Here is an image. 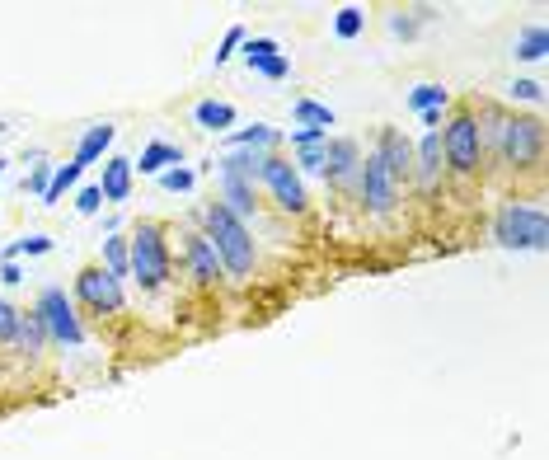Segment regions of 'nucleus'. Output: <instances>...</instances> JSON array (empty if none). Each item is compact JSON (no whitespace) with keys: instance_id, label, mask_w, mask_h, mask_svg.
Instances as JSON below:
<instances>
[{"instance_id":"obj_34","label":"nucleus","mask_w":549,"mask_h":460,"mask_svg":"<svg viewBox=\"0 0 549 460\" xmlns=\"http://www.w3.org/2000/svg\"><path fill=\"white\" fill-rule=\"evenodd\" d=\"M512 99H521V104H540V99H545V85H540V80H512Z\"/></svg>"},{"instance_id":"obj_1","label":"nucleus","mask_w":549,"mask_h":460,"mask_svg":"<svg viewBox=\"0 0 549 460\" xmlns=\"http://www.w3.org/2000/svg\"><path fill=\"white\" fill-rule=\"evenodd\" d=\"M202 235H207V245L216 249L221 273H230V277L254 273V263H259L254 235H249V226H244L240 216H230L221 202H207V207H202Z\"/></svg>"},{"instance_id":"obj_36","label":"nucleus","mask_w":549,"mask_h":460,"mask_svg":"<svg viewBox=\"0 0 549 460\" xmlns=\"http://www.w3.org/2000/svg\"><path fill=\"white\" fill-rule=\"evenodd\" d=\"M315 141H329V132H310V127H296V132H291V146H315Z\"/></svg>"},{"instance_id":"obj_30","label":"nucleus","mask_w":549,"mask_h":460,"mask_svg":"<svg viewBox=\"0 0 549 460\" xmlns=\"http://www.w3.org/2000/svg\"><path fill=\"white\" fill-rule=\"evenodd\" d=\"M324 146H329V141L296 146V160H291V165H296V174H320V169H324Z\"/></svg>"},{"instance_id":"obj_7","label":"nucleus","mask_w":549,"mask_h":460,"mask_svg":"<svg viewBox=\"0 0 549 460\" xmlns=\"http://www.w3.org/2000/svg\"><path fill=\"white\" fill-rule=\"evenodd\" d=\"M259 184H268V193H273V202L282 207L287 216H305V207H310V198H305V179L296 174V165H291L287 155H268V165H263Z\"/></svg>"},{"instance_id":"obj_28","label":"nucleus","mask_w":549,"mask_h":460,"mask_svg":"<svg viewBox=\"0 0 549 460\" xmlns=\"http://www.w3.org/2000/svg\"><path fill=\"white\" fill-rule=\"evenodd\" d=\"M47 249H52V240H47V235H24V240H15V245L5 249V263H19L24 254H29V259H38V254H47Z\"/></svg>"},{"instance_id":"obj_13","label":"nucleus","mask_w":549,"mask_h":460,"mask_svg":"<svg viewBox=\"0 0 549 460\" xmlns=\"http://www.w3.org/2000/svg\"><path fill=\"white\" fill-rule=\"evenodd\" d=\"M183 263H188V273H193V282L198 287H216L221 282V259H216V249L207 245V235L202 230H193L188 240H183Z\"/></svg>"},{"instance_id":"obj_32","label":"nucleus","mask_w":549,"mask_h":460,"mask_svg":"<svg viewBox=\"0 0 549 460\" xmlns=\"http://www.w3.org/2000/svg\"><path fill=\"white\" fill-rule=\"evenodd\" d=\"M99 207H104V193H99V184H85L76 193V212L80 216H99Z\"/></svg>"},{"instance_id":"obj_31","label":"nucleus","mask_w":549,"mask_h":460,"mask_svg":"<svg viewBox=\"0 0 549 460\" xmlns=\"http://www.w3.org/2000/svg\"><path fill=\"white\" fill-rule=\"evenodd\" d=\"M193 184H198V174L188 165H174L160 174V188H165V193H193Z\"/></svg>"},{"instance_id":"obj_2","label":"nucleus","mask_w":549,"mask_h":460,"mask_svg":"<svg viewBox=\"0 0 549 460\" xmlns=\"http://www.w3.org/2000/svg\"><path fill=\"white\" fill-rule=\"evenodd\" d=\"M488 137L498 146V160L507 169H540L545 160V123L531 113H498L488 108Z\"/></svg>"},{"instance_id":"obj_25","label":"nucleus","mask_w":549,"mask_h":460,"mask_svg":"<svg viewBox=\"0 0 549 460\" xmlns=\"http://www.w3.org/2000/svg\"><path fill=\"white\" fill-rule=\"evenodd\" d=\"M80 174H85V169H80L76 160H66V165L52 169V184H47V193H43L47 207H52V202H61V193H71V188L80 184Z\"/></svg>"},{"instance_id":"obj_24","label":"nucleus","mask_w":549,"mask_h":460,"mask_svg":"<svg viewBox=\"0 0 549 460\" xmlns=\"http://www.w3.org/2000/svg\"><path fill=\"white\" fill-rule=\"evenodd\" d=\"M446 104H451L446 85H413V90H409V108H413V113H442Z\"/></svg>"},{"instance_id":"obj_35","label":"nucleus","mask_w":549,"mask_h":460,"mask_svg":"<svg viewBox=\"0 0 549 460\" xmlns=\"http://www.w3.org/2000/svg\"><path fill=\"white\" fill-rule=\"evenodd\" d=\"M15 324H19V310L0 296V343H10V338H15Z\"/></svg>"},{"instance_id":"obj_39","label":"nucleus","mask_w":549,"mask_h":460,"mask_svg":"<svg viewBox=\"0 0 549 460\" xmlns=\"http://www.w3.org/2000/svg\"><path fill=\"white\" fill-rule=\"evenodd\" d=\"M0 179H5V160H0Z\"/></svg>"},{"instance_id":"obj_6","label":"nucleus","mask_w":549,"mask_h":460,"mask_svg":"<svg viewBox=\"0 0 549 460\" xmlns=\"http://www.w3.org/2000/svg\"><path fill=\"white\" fill-rule=\"evenodd\" d=\"M33 310H38V320H43L52 343H66V348H80V343H85V324H80L76 301L66 296V287H43V296H38Z\"/></svg>"},{"instance_id":"obj_12","label":"nucleus","mask_w":549,"mask_h":460,"mask_svg":"<svg viewBox=\"0 0 549 460\" xmlns=\"http://www.w3.org/2000/svg\"><path fill=\"white\" fill-rule=\"evenodd\" d=\"M442 132H423V141L413 146V184L423 193H437L442 184Z\"/></svg>"},{"instance_id":"obj_3","label":"nucleus","mask_w":549,"mask_h":460,"mask_svg":"<svg viewBox=\"0 0 549 460\" xmlns=\"http://www.w3.org/2000/svg\"><path fill=\"white\" fill-rule=\"evenodd\" d=\"M127 277H137L141 292H160L169 282V240L160 221H141L127 240Z\"/></svg>"},{"instance_id":"obj_37","label":"nucleus","mask_w":549,"mask_h":460,"mask_svg":"<svg viewBox=\"0 0 549 460\" xmlns=\"http://www.w3.org/2000/svg\"><path fill=\"white\" fill-rule=\"evenodd\" d=\"M413 29H418V24H413V19H404V10H399V15H390V33H399V38H413Z\"/></svg>"},{"instance_id":"obj_27","label":"nucleus","mask_w":549,"mask_h":460,"mask_svg":"<svg viewBox=\"0 0 549 460\" xmlns=\"http://www.w3.org/2000/svg\"><path fill=\"white\" fill-rule=\"evenodd\" d=\"M52 160H47V155H33V165H29V179H24V193H38V198H43L47 193V184H52Z\"/></svg>"},{"instance_id":"obj_22","label":"nucleus","mask_w":549,"mask_h":460,"mask_svg":"<svg viewBox=\"0 0 549 460\" xmlns=\"http://www.w3.org/2000/svg\"><path fill=\"white\" fill-rule=\"evenodd\" d=\"M277 141H282V132L268 123H254V127H244V132H235L230 137V151H273Z\"/></svg>"},{"instance_id":"obj_8","label":"nucleus","mask_w":549,"mask_h":460,"mask_svg":"<svg viewBox=\"0 0 549 460\" xmlns=\"http://www.w3.org/2000/svg\"><path fill=\"white\" fill-rule=\"evenodd\" d=\"M76 301L90 315H118L122 310V282L108 268L90 263V268H80L76 273Z\"/></svg>"},{"instance_id":"obj_10","label":"nucleus","mask_w":549,"mask_h":460,"mask_svg":"<svg viewBox=\"0 0 549 460\" xmlns=\"http://www.w3.org/2000/svg\"><path fill=\"white\" fill-rule=\"evenodd\" d=\"M357 169H362V151H357V141L352 137H329V146H324V179H329V188H348L357 184Z\"/></svg>"},{"instance_id":"obj_21","label":"nucleus","mask_w":549,"mask_h":460,"mask_svg":"<svg viewBox=\"0 0 549 460\" xmlns=\"http://www.w3.org/2000/svg\"><path fill=\"white\" fill-rule=\"evenodd\" d=\"M291 118H296V127L329 132V127H334V108L320 104V99H296V104H291Z\"/></svg>"},{"instance_id":"obj_16","label":"nucleus","mask_w":549,"mask_h":460,"mask_svg":"<svg viewBox=\"0 0 549 460\" xmlns=\"http://www.w3.org/2000/svg\"><path fill=\"white\" fill-rule=\"evenodd\" d=\"M132 160L127 155H108L104 160V179H99V193H104V202H127L132 198Z\"/></svg>"},{"instance_id":"obj_38","label":"nucleus","mask_w":549,"mask_h":460,"mask_svg":"<svg viewBox=\"0 0 549 460\" xmlns=\"http://www.w3.org/2000/svg\"><path fill=\"white\" fill-rule=\"evenodd\" d=\"M0 282H5V287H19V282H24L19 263H0Z\"/></svg>"},{"instance_id":"obj_4","label":"nucleus","mask_w":549,"mask_h":460,"mask_svg":"<svg viewBox=\"0 0 549 460\" xmlns=\"http://www.w3.org/2000/svg\"><path fill=\"white\" fill-rule=\"evenodd\" d=\"M442 160L460 179L479 174V165H484V127L474 118V108H456L451 123L442 127Z\"/></svg>"},{"instance_id":"obj_17","label":"nucleus","mask_w":549,"mask_h":460,"mask_svg":"<svg viewBox=\"0 0 549 460\" xmlns=\"http://www.w3.org/2000/svg\"><path fill=\"white\" fill-rule=\"evenodd\" d=\"M183 165V151L174 146V141H151V146H141V160H132V169H141V174H165V169Z\"/></svg>"},{"instance_id":"obj_19","label":"nucleus","mask_w":549,"mask_h":460,"mask_svg":"<svg viewBox=\"0 0 549 460\" xmlns=\"http://www.w3.org/2000/svg\"><path fill=\"white\" fill-rule=\"evenodd\" d=\"M545 52H549L545 24H526V29L512 38V57H517V62H545Z\"/></svg>"},{"instance_id":"obj_33","label":"nucleus","mask_w":549,"mask_h":460,"mask_svg":"<svg viewBox=\"0 0 549 460\" xmlns=\"http://www.w3.org/2000/svg\"><path fill=\"white\" fill-rule=\"evenodd\" d=\"M235 47H244V29L240 24H230L226 38H221V47H216V66H226L230 57H235Z\"/></svg>"},{"instance_id":"obj_18","label":"nucleus","mask_w":549,"mask_h":460,"mask_svg":"<svg viewBox=\"0 0 549 460\" xmlns=\"http://www.w3.org/2000/svg\"><path fill=\"white\" fill-rule=\"evenodd\" d=\"M113 137H118V127H113V123L85 127V137H80V146H76V165H80V169H85V165H99V160H104V151L113 146Z\"/></svg>"},{"instance_id":"obj_40","label":"nucleus","mask_w":549,"mask_h":460,"mask_svg":"<svg viewBox=\"0 0 549 460\" xmlns=\"http://www.w3.org/2000/svg\"><path fill=\"white\" fill-rule=\"evenodd\" d=\"M0 137H5V123H0Z\"/></svg>"},{"instance_id":"obj_29","label":"nucleus","mask_w":549,"mask_h":460,"mask_svg":"<svg viewBox=\"0 0 549 460\" xmlns=\"http://www.w3.org/2000/svg\"><path fill=\"white\" fill-rule=\"evenodd\" d=\"M366 29V10H357V5H343L334 15V33L338 38H357V33Z\"/></svg>"},{"instance_id":"obj_23","label":"nucleus","mask_w":549,"mask_h":460,"mask_svg":"<svg viewBox=\"0 0 549 460\" xmlns=\"http://www.w3.org/2000/svg\"><path fill=\"white\" fill-rule=\"evenodd\" d=\"M15 338L24 353H43L47 348V329L38 320V310H19V324H15Z\"/></svg>"},{"instance_id":"obj_20","label":"nucleus","mask_w":549,"mask_h":460,"mask_svg":"<svg viewBox=\"0 0 549 460\" xmlns=\"http://www.w3.org/2000/svg\"><path fill=\"white\" fill-rule=\"evenodd\" d=\"M193 123H198L202 132H230V127H235V108L221 104V99H202V104L193 108Z\"/></svg>"},{"instance_id":"obj_9","label":"nucleus","mask_w":549,"mask_h":460,"mask_svg":"<svg viewBox=\"0 0 549 460\" xmlns=\"http://www.w3.org/2000/svg\"><path fill=\"white\" fill-rule=\"evenodd\" d=\"M357 193L376 216H385L399 202V184L390 179V169H385V160L376 151H366L362 169H357Z\"/></svg>"},{"instance_id":"obj_15","label":"nucleus","mask_w":549,"mask_h":460,"mask_svg":"<svg viewBox=\"0 0 549 460\" xmlns=\"http://www.w3.org/2000/svg\"><path fill=\"white\" fill-rule=\"evenodd\" d=\"M216 188H221V207H226L230 216H240L244 226H249V216L259 212V202H254V184L216 165Z\"/></svg>"},{"instance_id":"obj_26","label":"nucleus","mask_w":549,"mask_h":460,"mask_svg":"<svg viewBox=\"0 0 549 460\" xmlns=\"http://www.w3.org/2000/svg\"><path fill=\"white\" fill-rule=\"evenodd\" d=\"M99 268H108L118 282L127 277V240H122V235H108L104 240V263H99Z\"/></svg>"},{"instance_id":"obj_11","label":"nucleus","mask_w":549,"mask_h":460,"mask_svg":"<svg viewBox=\"0 0 549 460\" xmlns=\"http://www.w3.org/2000/svg\"><path fill=\"white\" fill-rule=\"evenodd\" d=\"M244 66L263 80H287L291 57L277 47V38H244Z\"/></svg>"},{"instance_id":"obj_5","label":"nucleus","mask_w":549,"mask_h":460,"mask_svg":"<svg viewBox=\"0 0 549 460\" xmlns=\"http://www.w3.org/2000/svg\"><path fill=\"white\" fill-rule=\"evenodd\" d=\"M493 240L503 249H540L549 245V221L545 212L535 207V202H503L498 207V216H493Z\"/></svg>"},{"instance_id":"obj_14","label":"nucleus","mask_w":549,"mask_h":460,"mask_svg":"<svg viewBox=\"0 0 549 460\" xmlns=\"http://www.w3.org/2000/svg\"><path fill=\"white\" fill-rule=\"evenodd\" d=\"M376 155L385 160V169H390V179H395V184L413 179V141L404 137L399 127H381V137H376Z\"/></svg>"}]
</instances>
